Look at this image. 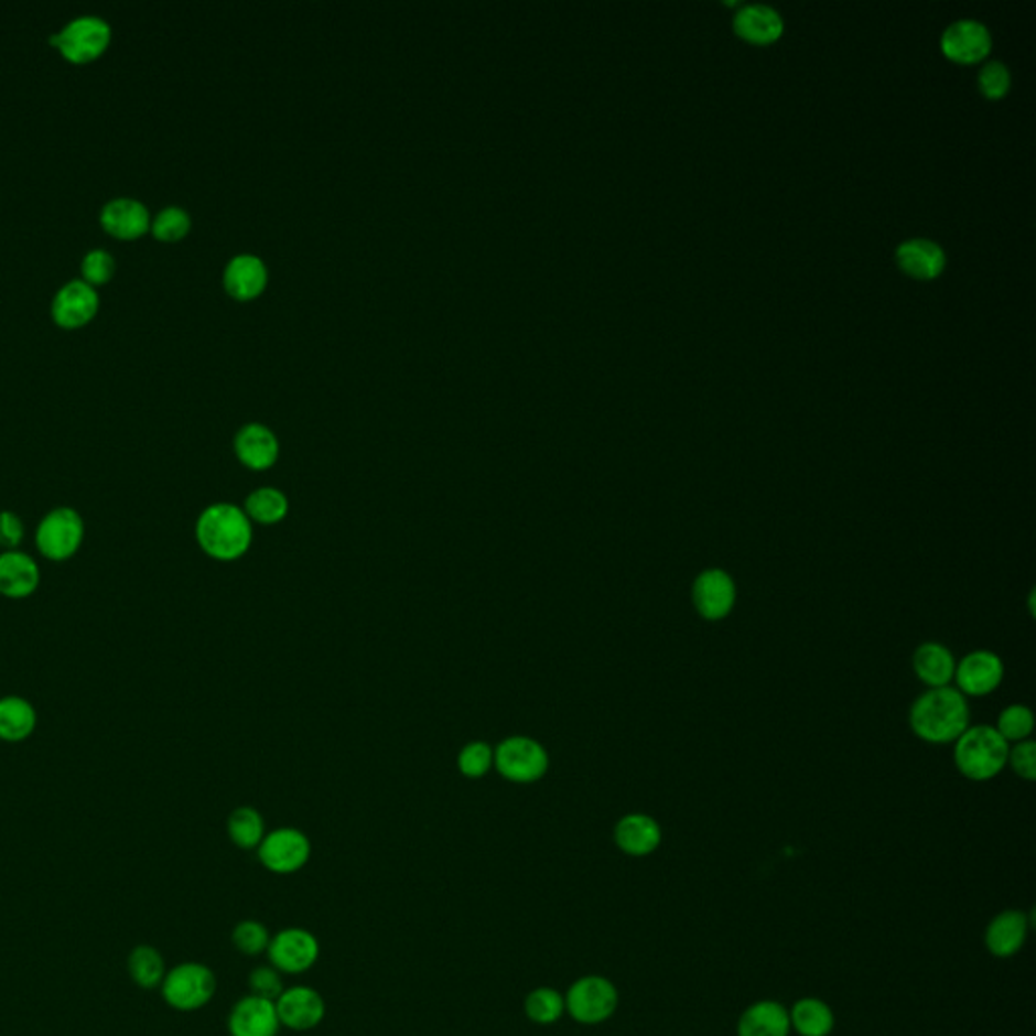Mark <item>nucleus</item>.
<instances>
[{
	"label": "nucleus",
	"instance_id": "nucleus-1",
	"mask_svg": "<svg viewBox=\"0 0 1036 1036\" xmlns=\"http://www.w3.org/2000/svg\"><path fill=\"white\" fill-rule=\"evenodd\" d=\"M970 704L956 687L929 689L915 699L909 711V725L915 735L931 745H946L960 740L970 727Z\"/></svg>",
	"mask_w": 1036,
	"mask_h": 1036
},
{
	"label": "nucleus",
	"instance_id": "nucleus-2",
	"mask_svg": "<svg viewBox=\"0 0 1036 1036\" xmlns=\"http://www.w3.org/2000/svg\"><path fill=\"white\" fill-rule=\"evenodd\" d=\"M197 543L211 559L235 561L246 555L251 547L253 529L244 508L217 503L198 515L195 525Z\"/></svg>",
	"mask_w": 1036,
	"mask_h": 1036
},
{
	"label": "nucleus",
	"instance_id": "nucleus-3",
	"mask_svg": "<svg viewBox=\"0 0 1036 1036\" xmlns=\"http://www.w3.org/2000/svg\"><path fill=\"white\" fill-rule=\"evenodd\" d=\"M1011 745L999 731L988 725L968 727L956 741L953 762L958 771L972 781H988L999 776L1008 764Z\"/></svg>",
	"mask_w": 1036,
	"mask_h": 1036
},
{
	"label": "nucleus",
	"instance_id": "nucleus-4",
	"mask_svg": "<svg viewBox=\"0 0 1036 1036\" xmlns=\"http://www.w3.org/2000/svg\"><path fill=\"white\" fill-rule=\"evenodd\" d=\"M84 537L86 522L82 515L72 506H60L53 508L39 522L35 543L41 555L55 563H62L82 549Z\"/></svg>",
	"mask_w": 1036,
	"mask_h": 1036
},
{
	"label": "nucleus",
	"instance_id": "nucleus-5",
	"mask_svg": "<svg viewBox=\"0 0 1036 1036\" xmlns=\"http://www.w3.org/2000/svg\"><path fill=\"white\" fill-rule=\"evenodd\" d=\"M619 1004V992L604 975H583L569 986L565 1012L575 1023L585 1026L605 1023L614 1016Z\"/></svg>",
	"mask_w": 1036,
	"mask_h": 1036
},
{
	"label": "nucleus",
	"instance_id": "nucleus-6",
	"mask_svg": "<svg viewBox=\"0 0 1036 1036\" xmlns=\"http://www.w3.org/2000/svg\"><path fill=\"white\" fill-rule=\"evenodd\" d=\"M111 26L98 14H79L53 33L51 45H55L65 60L87 63L101 55L110 45Z\"/></svg>",
	"mask_w": 1036,
	"mask_h": 1036
},
{
	"label": "nucleus",
	"instance_id": "nucleus-7",
	"mask_svg": "<svg viewBox=\"0 0 1036 1036\" xmlns=\"http://www.w3.org/2000/svg\"><path fill=\"white\" fill-rule=\"evenodd\" d=\"M217 980L207 965L181 963L162 980V996L174 1011L193 1012L209 1004L215 996Z\"/></svg>",
	"mask_w": 1036,
	"mask_h": 1036
},
{
	"label": "nucleus",
	"instance_id": "nucleus-8",
	"mask_svg": "<svg viewBox=\"0 0 1036 1036\" xmlns=\"http://www.w3.org/2000/svg\"><path fill=\"white\" fill-rule=\"evenodd\" d=\"M500 776L515 784L539 781L549 769V753L531 737H508L494 752Z\"/></svg>",
	"mask_w": 1036,
	"mask_h": 1036
},
{
	"label": "nucleus",
	"instance_id": "nucleus-9",
	"mask_svg": "<svg viewBox=\"0 0 1036 1036\" xmlns=\"http://www.w3.org/2000/svg\"><path fill=\"white\" fill-rule=\"evenodd\" d=\"M310 840L304 832L296 828H278L258 846V856L261 864L276 875H292L309 863Z\"/></svg>",
	"mask_w": 1036,
	"mask_h": 1036
},
{
	"label": "nucleus",
	"instance_id": "nucleus-10",
	"mask_svg": "<svg viewBox=\"0 0 1036 1036\" xmlns=\"http://www.w3.org/2000/svg\"><path fill=\"white\" fill-rule=\"evenodd\" d=\"M692 605L706 622H721L737 604V585L725 569H704L692 581Z\"/></svg>",
	"mask_w": 1036,
	"mask_h": 1036
},
{
	"label": "nucleus",
	"instance_id": "nucleus-11",
	"mask_svg": "<svg viewBox=\"0 0 1036 1036\" xmlns=\"http://www.w3.org/2000/svg\"><path fill=\"white\" fill-rule=\"evenodd\" d=\"M268 956L280 974H304L319 962L321 943L306 929L290 927L273 936Z\"/></svg>",
	"mask_w": 1036,
	"mask_h": 1036
},
{
	"label": "nucleus",
	"instance_id": "nucleus-12",
	"mask_svg": "<svg viewBox=\"0 0 1036 1036\" xmlns=\"http://www.w3.org/2000/svg\"><path fill=\"white\" fill-rule=\"evenodd\" d=\"M953 680L963 697H986L1002 684L1004 662L996 652L974 650L958 662Z\"/></svg>",
	"mask_w": 1036,
	"mask_h": 1036
},
{
	"label": "nucleus",
	"instance_id": "nucleus-13",
	"mask_svg": "<svg viewBox=\"0 0 1036 1036\" xmlns=\"http://www.w3.org/2000/svg\"><path fill=\"white\" fill-rule=\"evenodd\" d=\"M99 296L96 288L86 280H69L63 284L51 302V314L60 326L77 328L94 319L98 312Z\"/></svg>",
	"mask_w": 1036,
	"mask_h": 1036
},
{
	"label": "nucleus",
	"instance_id": "nucleus-14",
	"mask_svg": "<svg viewBox=\"0 0 1036 1036\" xmlns=\"http://www.w3.org/2000/svg\"><path fill=\"white\" fill-rule=\"evenodd\" d=\"M1030 926H1033L1030 915L1024 914L1021 909H1004L990 919L986 934H984V946L994 958L1008 960L1023 950Z\"/></svg>",
	"mask_w": 1036,
	"mask_h": 1036
},
{
	"label": "nucleus",
	"instance_id": "nucleus-15",
	"mask_svg": "<svg viewBox=\"0 0 1036 1036\" xmlns=\"http://www.w3.org/2000/svg\"><path fill=\"white\" fill-rule=\"evenodd\" d=\"M280 1026L276 1002L253 994L239 1000L227 1021L231 1036H278Z\"/></svg>",
	"mask_w": 1036,
	"mask_h": 1036
},
{
	"label": "nucleus",
	"instance_id": "nucleus-16",
	"mask_svg": "<svg viewBox=\"0 0 1036 1036\" xmlns=\"http://www.w3.org/2000/svg\"><path fill=\"white\" fill-rule=\"evenodd\" d=\"M276 1011L280 1016V1024L292 1030H310L322 1023L326 1006L314 988L294 986L284 990L282 996L276 1000Z\"/></svg>",
	"mask_w": 1036,
	"mask_h": 1036
},
{
	"label": "nucleus",
	"instance_id": "nucleus-17",
	"mask_svg": "<svg viewBox=\"0 0 1036 1036\" xmlns=\"http://www.w3.org/2000/svg\"><path fill=\"white\" fill-rule=\"evenodd\" d=\"M614 842L617 849L632 859L650 856L662 844V827L652 816L626 814L619 818L614 828Z\"/></svg>",
	"mask_w": 1036,
	"mask_h": 1036
},
{
	"label": "nucleus",
	"instance_id": "nucleus-18",
	"mask_svg": "<svg viewBox=\"0 0 1036 1036\" xmlns=\"http://www.w3.org/2000/svg\"><path fill=\"white\" fill-rule=\"evenodd\" d=\"M41 569L31 555L23 551L0 553V595L9 600H25L37 592Z\"/></svg>",
	"mask_w": 1036,
	"mask_h": 1036
},
{
	"label": "nucleus",
	"instance_id": "nucleus-19",
	"mask_svg": "<svg viewBox=\"0 0 1036 1036\" xmlns=\"http://www.w3.org/2000/svg\"><path fill=\"white\" fill-rule=\"evenodd\" d=\"M941 47L953 62H978L990 50V33L986 25L975 19H960L946 29Z\"/></svg>",
	"mask_w": 1036,
	"mask_h": 1036
},
{
	"label": "nucleus",
	"instance_id": "nucleus-20",
	"mask_svg": "<svg viewBox=\"0 0 1036 1036\" xmlns=\"http://www.w3.org/2000/svg\"><path fill=\"white\" fill-rule=\"evenodd\" d=\"M106 231L122 239H134L150 229V211L134 197L110 198L99 213Z\"/></svg>",
	"mask_w": 1036,
	"mask_h": 1036
},
{
	"label": "nucleus",
	"instance_id": "nucleus-21",
	"mask_svg": "<svg viewBox=\"0 0 1036 1036\" xmlns=\"http://www.w3.org/2000/svg\"><path fill=\"white\" fill-rule=\"evenodd\" d=\"M235 454L249 470L272 468L280 454L278 438L261 423H247L235 435Z\"/></svg>",
	"mask_w": 1036,
	"mask_h": 1036
},
{
	"label": "nucleus",
	"instance_id": "nucleus-22",
	"mask_svg": "<svg viewBox=\"0 0 1036 1036\" xmlns=\"http://www.w3.org/2000/svg\"><path fill=\"white\" fill-rule=\"evenodd\" d=\"M790 1011L776 1000H757L741 1012L737 1036H790Z\"/></svg>",
	"mask_w": 1036,
	"mask_h": 1036
},
{
	"label": "nucleus",
	"instance_id": "nucleus-23",
	"mask_svg": "<svg viewBox=\"0 0 1036 1036\" xmlns=\"http://www.w3.org/2000/svg\"><path fill=\"white\" fill-rule=\"evenodd\" d=\"M956 656L939 641H924L914 652V672L929 689L951 687L956 675Z\"/></svg>",
	"mask_w": 1036,
	"mask_h": 1036
},
{
	"label": "nucleus",
	"instance_id": "nucleus-24",
	"mask_svg": "<svg viewBox=\"0 0 1036 1036\" xmlns=\"http://www.w3.org/2000/svg\"><path fill=\"white\" fill-rule=\"evenodd\" d=\"M225 290L237 300H251L263 292L268 284L266 263L251 253H241L229 259L223 272Z\"/></svg>",
	"mask_w": 1036,
	"mask_h": 1036
},
{
	"label": "nucleus",
	"instance_id": "nucleus-25",
	"mask_svg": "<svg viewBox=\"0 0 1036 1036\" xmlns=\"http://www.w3.org/2000/svg\"><path fill=\"white\" fill-rule=\"evenodd\" d=\"M900 268L915 278H934L946 266L943 249L931 239H907L897 247Z\"/></svg>",
	"mask_w": 1036,
	"mask_h": 1036
},
{
	"label": "nucleus",
	"instance_id": "nucleus-26",
	"mask_svg": "<svg viewBox=\"0 0 1036 1036\" xmlns=\"http://www.w3.org/2000/svg\"><path fill=\"white\" fill-rule=\"evenodd\" d=\"M37 727V711L23 697L0 699V741L21 743L33 735Z\"/></svg>",
	"mask_w": 1036,
	"mask_h": 1036
},
{
	"label": "nucleus",
	"instance_id": "nucleus-27",
	"mask_svg": "<svg viewBox=\"0 0 1036 1036\" xmlns=\"http://www.w3.org/2000/svg\"><path fill=\"white\" fill-rule=\"evenodd\" d=\"M735 31L753 43H769L781 35L784 21L767 4H747L735 14Z\"/></svg>",
	"mask_w": 1036,
	"mask_h": 1036
},
{
	"label": "nucleus",
	"instance_id": "nucleus-28",
	"mask_svg": "<svg viewBox=\"0 0 1036 1036\" xmlns=\"http://www.w3.org/2000/svg\"><path fill=\"white\" fill-rule=\"evenodd\" d=\"M834 1012L824 1000L806 996L791 1006V1028L800 1036H830L834 1030Z\"/></svg>",
	"mask_w": 1036,
	"mask_h": 1036
},
{
	"label": "nucleus",
	"instance_id": "nucleus-29",
	"mask_svg": "<svg viewBox=\"0 0 1036 1036\" xmlns=\"http://www.w3.org/2000/svg\"><path fill=\"white\" fill-rule=\"evenodd\" d=\"M244 510H246L249 520H253V522L276 525V522H280V520L288 517L290 503H288V498H285L282 490L266 486V488H258V490H253L247 496Z\"/></svg>",
	"mask_w": 1036,
	"mask_h": 1036
},
{
	"label": "nucleus",
	"instance_id": "nucleus-30",
	"mask_svg": "<svg viewBox=\"0 0 1036 1036\" xmlns=\"http://www.w3.org/2000/svg\"><path fill=\"white\" fill-rule=\"evenodd\" d=\"M227 832L235 846L251 851V849H258L261 840L266 839V824L258 810L244 806L229 816Z\"/></svg>",
	"mask_w": 1036,
	"mask_h": 1036
},
{
	"label": "nucleus",
	"instance_id": "nucleus-31",
	"mask_svg": "<svg viewBox=\"0 0 1036 1036\" xmlns=\"http://www.w3.org/2000/svg\"><path fill=\"white\" fill-rule=\"evenodd\" d=\"M128 974L132 975L138 986L147 988V990L162 984L166 968H164L161 951L152 946L134 948L128 956Z\"/></svg>",
	"mask_w": 1036,
	"mask_h": 1036
},
{
	"label": "nucleus",
	"instance_id": "nucleus-32",
	"mask_svg": "<svg viewBox=\"0 0 1036 1036\" xmlns=\"http://www.w3.org/2000/svg\"><path fill=\"white\" fill-rule=\"evenodd\" d=\"M525 1012L535 1024H555L565 1014V996L555 988H535L525 1000Z\"/></svg>",
	"mask_w": 1036,
	"mask_h": 1036
},
{
	"label": "nucleus",
	"instance_id": "nucleus-33",
	"mask_svg": "<svg viewBox=\"0 0 1036 1036\" xmlns=\"http://www.w3.org/2000/svg\"><path fill=\"white\" fill-rule=\"evenodd\" d=\"M994 729L1008 745L1021 743L1028 740L1035 731V713L1026 704H1011L1000 713Z\"/></svg>",
	"mask_w": 1036,
	"mask_h": 1036
},
{
	"label": "nucleus",
	"instance_id": "nucleus-34",
	"mask_svg": "<svg viewBox=\"0 0 1036 1036\" xmlns=\"http://www.w3.org/2000/svg\"><path fill=\"white\" fill-rule=\"evenodd\" d=\"M231 939H234L235 948L241 951L244 956H261L263 951H268V948H270L272 934L261 921L246 919V921L235 926Z\"/></svg>",
	"mask_w": 1036,
	"mask_h": 1036
},
{
	"label": "nucleus",
	"instance_id": "nucleus-35",
	"mask_svg": "<svg viewBox=\"0 0 1036 1036\" xmlns=\"http://www.w3.org/2000/svg\"><path fill=\"white\" fill-rule=\"evenodd\" d=\"M494 765V749L484 741H472L457 755V769L470 779L484 777Z\"/></svg>",
	"mask_w": 1036,
	"mask_h": 1036
},
{
	"label": "nucleus",
	"instance_id": "nucleus-36",
	"mask_svg": "<svg viewBox=\"0 0 1036 1036\" xmlns=\"http://www.w3.org/2000/svg\"><path fill=\"white\" fill-rule=\"evenodd\" d=\"M150 229L162 241H176V239H181V237L188 234L191 215L183 207H176V205L164 207V209L159 211L154 222L150 223Z\"/></svg>",
	"mask_w": 1036,
	"mask_h": 1036
},
{
	"label": "nucleus",
	"instance_id": "nucleus-37",
	"mask_svg": "<svg viewBox=\"0 0 1036 1036\" xmlns=\"http://www.w3.org/2000/svg\"><path fill=\"white\" fill-rule=\"evenodd\" d=\"M116 270V259L108 249H89L82 259V273L87 284L96 285L108 282Z\"/></svg>",
	"mask_w": 1036,
	"mask_h": 1036
},
{
	"label": "nucleus",
	"instance_id": "nucleus-38",
	"mask_svg": "<svg viewBox=\"0 0 1036 1036\" xmlns=\"http://www.w3.org/2000/svg\"><path fill=\"white\" fill-rule=\"evenodd\" d=\"M249 990L253 996L276 1002L285 990L284 980L273 965H261L249 975Z\"/></svg>",
	"mask_w": 1036,
	"mask_h": 1036
},
{
	"label": "nucleus",
	"instance_id": "nucleus-39",
	"mask_svg": "<svg viewBox=\"0 0 1036 1036\" xmlns=\"http://www.w3.org/2000/svg\"><path fill=\"white\" fill-rule=\"evenodd\" d=\"M978 84L986 98H1002L1011 87V72L1004 63L990 62L978 75Z\"/></svg>",
	"mask_w": 1036,
	"mask_h": 1036
},
{
	"label": "nucleus",
	"instance_id": "nucleus-40",
	"mask_svg": "<svg viewBox=\"0 0 1036 1036\" xmlns=\"http://www.w3.org/2000/svg\"><path fill=\"white\" fill-rule=\"evenodd\" d=\"M1012 771L1024 781H1035L1036 777V745L1035 741L1026 740L1014 743L1008 752V764Z\"/></svg>",
	"mask_w": 1036,
	"mask_h": 1036
},
{
	"label": "nucleus",
	"instance_id": "nucleus-41",
	"mask_svg": "<svg viewBox=\"0 0 1036 1036\" xmlns=\"http://www.w3.org/2000/svg\"><path fill=\"white\" fill-rule=\"evenodd\" d=\"M25 539V522L13 510H0V549L17 551Z\"/></svg>",
	"mask_w": 1036,
	"mask_h": 1036
}]
</instances>
